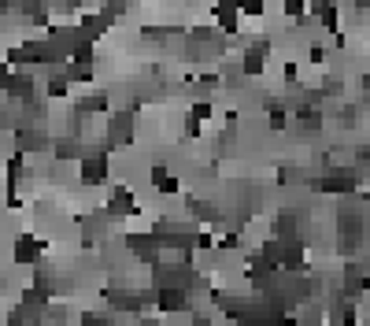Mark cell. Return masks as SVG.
<instances>
[{"mask_svg": "<svg viewBox=\"0 0 370 326\" xmlns=\"http://www.w3.org/2000/svg\"><path fill=\"white\" fill-rule=\"evenodd\" d=\"M130 141H134V112L118 108L107 115V148H123Z\"/></svg>", "mask_w": 370, "mask_h": 326, "instance_id": "1", "label": "cell"}, {"mask_svg": "<svg viewBox=\"0 0 370 326\" xmlns=\"http://www.w3.org/2000/svg\"><path fill=\"white\" fill-rule=\"evenodd\" d=\"M267 60H270V45H267V41H252V45L245 49V56H241V74H245V78L263 74Z\"/></svg>", "mask_w": 370, "mask_h": 326, "instance_id": "2", "label": "cell"}, {"mask_svg": "<svg viewBox=\"0 0 370 326\" xmlns=\"http://www.w3.org/2000/svg\"><path fill=\"white\" fill-rule=\"evenodd\" d=\"M78 163H82L78 175H82L85 186H104V182H107V156H104V152H96V156H82Z\"/></svg>", "mask_w": 370, "mask_h": 326, "instance_id": "3", "label": "cell"}, {"mask_svg": "<svg viewBox=\"0 0 370 326\" xmlns=\"http://www.w3.org/2000/svg\"><path fill=\"white\" fill-rule=\"evenodd\" d=\"M41 252H45V245H41L34 234H19V237H15V252H12V259H15V264L34 267V264H41Z\"/></svg>", "mask_w": 370, "mask_h": 326, "instance_id": "4", "label": "cell"}, {"mask_svg": "<svg viewBox=\"0 0 370 326\" xmlns=\"http://www.w3.org/2000/svg\"><path fill=\"white\" fill-rule=\"evenodd\" d=\"M52 152H56V163H78V160L85 156V145H82L74 134H67V137H56Z\"/></svg>", "mask_w": 370, "mask_h": 326, "instance_id": "5", "label": "cell"}, {"mask_svg": "<svg viewBox=\"0 0 370 326\" xmlns=\"http://www.w3.org/2000/svg\"><path fill=\"white\" fill-rule=\"evenodd\" d=\"M15 12L23 15L26 23H34V26H49L52 8L45 4V0H19V4H15Z\"/></svg>", "mask_w": 370, "mask_h": 326, "instance_id": "6", "label": "cell"}, {"mask_svg": "<svg viewBox=\"0 0 370 326\" xmlns=\"http://www.w3.org/2000/svg\"><path fill=\"white\" fill-rule=\"evenodd\" d=\"M49 145H52V141L41 134V130H26V126L15 130V148L19 152H45Z\"/></svg>", "mask_w": 370, "mask_h": 326, "instance_id": "7", "label": "cell"}, {"mask_svg": "<svg viewBox=\"0 0 370 326\" xmlns=\"http://www.w3.org/2000/svg\"><path fill=\"white\" fill-rule=\"evenodd\" d=\"M156 308L163 311V315H174V311H185V289H174V286H167V289H156Z\"/></svg>", "mask_w": 370, "mask_h": 326, "instance_id": "8", "label": "cell"}, {"mask_svg": "<svg viewBox=\"0 0 370 326\" xmlns=\"http://www.w3.org/2000/svg\"><path fill=\"white\" fill-rule=\"evenodd\" d=\"M134 193H130L126 186H115L112 193H107V212L112 215H134Z\"/></svg>", "mask_w": 370, "mask_h": 326, "instance_id": "9", "label": "cell"}, {"mask_svg": "<svg viewBox=\"0 0 370 326\" xmlns=\"http://www.w3.org/2000/svg\"><path fill=\"white\" fill-rule=\"evenodd\" d=\"M93 63H67V67H63V78H67L71 85H89L93 82Z\"/></svg>", "mask_w": 370, "mask_h": 326, "instance_id": "10", "label": "cell"}, {"mask_svg": "<svg viewBox=\"0 0 370 326\" xmlns=\"http://www.w3.org/2000/svg\"><path fill=\"white\" fill-rule=\"evenodd\" d=\"M311 15L319 19V23H322L326 30H337V4H333V0H315Z\"/></svg>", "mask_w": 370, "mask_h": 326, "instance_id": "11", "label": "cell"}, {"mask_svg": "<svg viewBox=\"0 0 370 326\" xmlns=\"http://www.w3.org/2000/svg\"><path fill=\"white\" fill-rule=\"evenodd\" d=\"M78 112H85V115H89V112H107V96H104V93L85 96V101L78 104Z\"/></svg>", "mask_w": 370, "mask_h": 326, "instance_id": "12", "label": "cell"}, {"mask_svg": "<svg viewBox=\"0 0 370 326\" xmlns=\"http://www.w3.org/2000/svg\"><path fill=\"white\" fill-rule=\"evenodd\" d=\"M267 0H237V12L241 15H263Z\"/></svg>", "mask_w": 370, "mask_h": 326, "instance_id": "13", "label": "cell"}, {"mask_svg": "<svg viewBox=\"0 0 370 326\" xmlns=\"http://www.w3.org/2000/svg\"><path fill=\"white\" fill-rule=\"evenodd\" d=\"M12 78H15L12 63H8V60H0V93H8V85H12Z\"/></svg>", "mask_w": 370, "mask_h": 326, "instance_id": "14", "label": "cell"}, {"mask_svg": "<svg viewBox=\"0 0 370 326\" xmlns=\"http://www.w3.org/2000/svg\"><path fill=\"white\" fill-rule=\"evenodd\" d=\"M289 126V115L281 108H270V130H285Z\"/></svg>", "mask_w": 370, "mask_h": 326, "instance_id": "15", "label": "cell"}, {"mask_svg": "<svg viewBox=\"0 0 370 326\" xmlns=\"http://www.w3.org/2000/svg\"><path fill=\"white\" fill-rule=\"evenodd\" d=\"M189 115H193V119H200V123H204V119H211V104H208V101H197V104L189 108Z\"/></svg>", "mask_w": 370, "mask_h": 326, "instance_id": "16", "label": "cell"}, {"mask_svg": "<svg viewBox=\"0 0 370 326\" xmlns=\"http://www.w3.org/2000/svg\"><path fill=\"white\" fill-rule=\"evenodd\" d=\"M330 60V49L326 45H311V63H326Z\"/></svg>", "mask_w": 370, "mask_h": 326, "instance_id": "17", "label": "cell"}, {"mask_svg": "<svg viewBox=\"0 0 370 326\" xmlns=\"http://www.w3.org/2000/svg\"><path fill=\"white\" fill-rule=\"evenodd\" d=\"M185 137H200V119H185Z\"/></svg>", "mask_w": 370, "mask_h": 326, "instance_id": "18", "label": "cell"}, {"mask_svg": "<svg viewBox=\"0 0 370 326\" xmlns=\"http://www.w3.org/2000/svg\"><path fill=\"white\" fill-rule=\"evenodd\" d=\"M82 326H107L104 315H82Z\"/></svg>", "mask_w": 370, "mask_h": 326, "instance_id": "19", "label": "cell"}, {"mask_svg": "<svg viewBox=\"0 0 370 326\" xmlns=\"http://www.w3.org/2000/svg\"><path fill=\"white\" fill-rule=\"evenodd\" d=\"M285 82H297V63H285Z\"/></svg>", "mask_w": 370, "mask_h": 326, "instance_id": "20", "label": "cell"}, {"mask_svg": "<svg viewBox=\"0 0 370 326\" xmlns=\"http://www.w3.org/2000/svg\"><path fill=\"white\" fill-rule=\"evenodd\" d=\"M193 326H211L208 319H193Z\"/></svg>", "mask_w": 370, "mask_h": 326, "instance_id": "21", "label": "cell"}]
</instances>
